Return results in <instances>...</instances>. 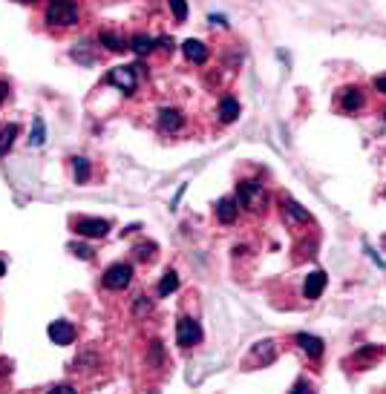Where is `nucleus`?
<instances>
[{
	"instance_id": "4468645a",
	"label": "nucleus",
	"mask_w": 386,
	"mask_h": 394,
	"mask_svg": "<svg viewBox=\"0 0 386 394\" xmlns=\"http://www.w3.org/2000/svg\"><path fill=\"white\" fill-rule=\"evenodd\" d=\"M236 118H240V101L234 95H222L219 98V121L222 124H231Z\"/></svg>"
},
{
	"instance_id": "6ab92c4d",
	"label": "nucleus",
	"mask_w": 386,
	"mask_h": 394,
	"mask_svg": "<svg viewBox=\"0 0 386 394\" xmlns=\"http://www.w3.org/2000/svg\"><path fill=\"white\" fill-rule=\"evenodd\" d=\"M156 47H159V43H156V38H150V35H133V38H130V49L136 52L139 58L150 55Z\"/></svg>"
},
{
	"instance_id": "20e7f679",
	"label": "nucleus",
	"mask_w": 386,
	"mask_h": 394,
	"mask_svg": "<svg viewBox=\"0 0 386 394\" xmlns=\"http://www.w3.org/2000/svg\"><path fill=\"white\" fill-rule=\"evenodd\" d=\"M72 231L84 239H104L110 233V222L101 216H78L72 219Z\"/></svg>"
},
{
	"instance_id": "7c9ffc66",
	"label": "nucleus",
	"mask_w": 386,
	"mask_h": 394,
	"mask_svg": "<svg viewBox=\"0 0 386 394\" xmlns=\"http://www.w3.org/2000/svg\"><path fill=\"white\" fill-rule=\"evenodd\" d=\"M366 253H369V256H372V262H378V265H381V268L386 270V262H383V259H381V256H378V253H375L372 248H369V245H366Z\"/></svg>"
},
{
	"instance_id": "2f4dec72",
	"label": "nucleus",
	"mask_w": 386,
	"mask_h": 394,
	"mask_svg": "<svg viewBox=\"0 0 386 394\" xmlns=\"http://www.w3.org/2000/svg\"><path fill=\"white\" fill-rule=\"evenodd\" d=\"M211 23H214V26H228V23H225V18H222V14H211Z\"/></svg>"
},
{
	"instance_id": "9b49d317",
	"label": "nucleus",
	"mask_w": 386,
	"mask_h": 394,
	"mask_svg": "<svg viewBox=\"0 0 386 394\" xmlns=\"http://www.w3.org/2000/svg\"><path fill=\"white\" fill-rule=\"evenodd\" d=\"M236 216H240V205H236V199L225 196V199L216 202V219H219L222 224H234Z\"/></svg>"
},
{
	"instance_id": "c756f323",
	"label": "nucleus",
	"mask_w": 386,
	"mask_h": 394,
	"mask_svg": "<svg viewBox=\"0 0 386 394\" xmlns=\"http://www.w3.org/2000/svg\"><path fill=\"white\" fill-rule=\"evenodd\" d=\"M375 89L381 95H386V75H381V78H375Z\"/></svg>"
},
{
	"instance_id": "c9c22d12",
	"label": "nucleus",
	"mask_w": 386,
	"mask_h": 394,
	"mask_svg": "<svg viewBox=\"0 0 386 394\" xmlns=\"http://www.w3.org/2000/svg\"><path fill=\"white\" fill-rule=\"evenodd\" d=\"M383 121H386V113H383Z\"/></svg>"
},
{
	"instance_id": "412c9836",
	"label": "nucleus",
	"mask_w": 386,
	"mask_h": 394,
	"mask_svg": "<svg viewBox=\"0 0 386 394\" xmlns=\"http://www.w3.org/2000/svg\"><path fill=\"white\" fill-rule=\"evenodd\" d=\"M176 288H179V274L176 270H165V277L159 282V297H170Z\"/></svg>"
},
{
	"instance_id": "423d86ee",
	"label": "nucleus",
	"mask_w": 386,
	"mask_h": 394,
	"mask_svg": "<svg viewBox=\"0 0 386 394\" xmlns=\"http://www.w3.org/2000/svg\"><path fill=\"white\" fill-rule=\"evenodd\" d=\"M196 343H202V325L193 316H179V323H176V345L190 348Z\"/></svg>"
},
{
	"instance_id": "393cba45",
	"label": "nucleus",
	"mask_w": 386,
	"mask_h": 394,
	"mask_svg": "<svg viewBox=\"0 0 386 394\" xmlns=\"http://www.w3.org/2000/svg\"><path fill=\"white\" fill-rule=\"evenodd\" d=\"M168 6H170L173 18L179 21V23H185V21H188V3H185V0H168Z\"/></svg>"
},
{
	"instance_id": "0eeeda50",
	"label": "nucleus",
	"mask_w": 386,
	"mask_h": 394,
	"mask_svg": "<svg viewBox=\"0 0 386 394\" xmlns=\"http://www.w3.org/2000/svg\"><path fill=\"white\" fill-rule=\"evenodd\" d=\"M277 343L274 340H260L251 345V354H248V366H271L277 360Z\"/></svg>"
},
{
	"instance_id": "7ed1b4c3",
	"label": "nucleus",
	"mask_w": 386,
	"mask_h": 394,
	"mask_svg": "<svg viewBox=\"0 0 386 394\" xmlns=\"http://www.w3.org/2000/svg\"><path fill=\"white\" fill-rule=\"evenodd\" d=\"M104 81H107L110 86H115V89H122L124 95H133L136 93V86H139V67H133V64L113 67Z\"/></svg>"
},
{
	"instance_id": "f3484780",
	"label": "nucleus",
	"mask_w": 386,
	"mask_h": 394,
	"mask_svg": "<svg viewBox=\"0 0 386 394\" xmlns=\"http://www.w3.org/2000/svg\"><path fill=\"white\" fill-rule=\"evenodd\" d=\"M98 47H104L107 52H124V49H130V40H124L122 35H115V32H101L98 35Z\"/></svg>"
},
{
	"instance_id": "6e6552de",
	"label": "nucleus",
	"mask_w": 386,
	"mask_h": 394,
	"mask_svg": "<svg viewBox=\"0 0 386 394\" xmlns=\"http://www.w3.org/2000/svg\"><path fill=\"white\" fill-rule=\"evenodd\" d=\"M156 124H159V132H165V135L179 132L185 127V113L176 107H161L156 115Z\"/></svg>"
},
{
	"instance_id": "a878e982",
	"label": "nucleus",
	"mask_w": 386,
	"mask_h": 394,
	"mask_svg": "<svg viewBox=\"0 0 386 394\" xmlns=\"http://www.w3.org/2000/svg\"><path fill=\"white\" fill-rule=\"evenodd\" d=\"M150 308H153L150 297H136V314H139V316H141V314H150Z\"/></svg>"
},
{
	"instance_id": "473e14b6",
	"label": "nucleus",
	"mask_w": 386,
	"mask_h": 394,
	"mask_svg": "<svg viewBox=\"0 0 386 394\" xmlns=\"http://www.w3.org/2000/svg\"><path fill=\"white\" fill-rule=\"evenodd\" d=\"M52 391H61V394H67V391H72V386H67V383H61V386H52Z\"/></svg>"
},
{
	"instance_id": "cd10ccee",
	"label": "nucleus",
	"mask_w": 386,
	"mask_h": 394,
	"mask_svg": "<svg viewBox=\"0 0 386 394\" xmlns=\"http://www.w3.org/2000/svg\"><path fill=\"white\" fill-rule=\"evenodd\" d=\"M9 93H12V86H9V81H0V107H3V101L9 98Z\"/></svg>"
},
{
	"instance_id": "f8f14e48",
	"label": "nucleus",
	"mask_w": 386,
	"mask_h": 394,
	"mask_svg": "<svg viewBox=\"0 0 386 394\" xmlns=\"http://www.w3.org/2000/svg\"><path fill=\"white\" fill-rule=\"evenodd\" d=\"M182 52H185V58L190 60V64H199V67H202L205 60H207V55H211V52H207V47H205L202 40H193V38L182 43Z\"/></svg>"
},
{
	"instance_id": "c85d7f7f",
	"label": "nucleus",
	"mask_w": 386,
	"mask_h": 394,
	"mask_svg": "<svg viewBox=\"0 0 386 394\" xmlns=\"http://www.w3.org/2000/svg\"><path fill=\"white\" fill-rule=\"evenodd\" d=\"M156 43H159V47L165 49V52H173V38H159Z\"/></svg>"
},
{
	"instance_id": "aec40b11",
	"label": "nucleus",
	"mask_w": 386,
	"mask_h": 394,
	"mask_svg": "<svg viewBox=\"0 0 386 394\" xmlns=\"http://www.w3.org/2000/svg\"><path fill=\"white\" fill-rule=\"evenodd\" d=\"M18 132H21V127L18 124H6L3 130H0V159H3L9 150H12V144H14V139H18Z\"/></svg>"
},
{
	"instance_id": "2eb2a0df",
	"label": "nucleus",
	"mask_w": 386,
	"mask_h": 394,
	"mask_svg": "<svg viewBox=\"0 0 386 394\" xmlns=\"http://www.w3.org/2000/svg\"><path fill=\"white\" fill-rule=\"evenodd\" d=\"M294 343L300 345L303 351L308 354V357H315V360H317V357L323 354V348H326L320 337H315V334H306V331H303V334H297V337H294Z\"/></svg>"
},
{
	"instance_id": "dca6fc26",
	"label": "nucleus",
	"mask_w": 386,
	"mask_h": 394,
	"mask_svg": "<svg viewBox=\"0 0 386 394\" xmlns=\"http://www.w3.org/2000/svg\"><path fill=\"white\" fill-rule=\"evenodd\" d=\"M283 213L291 219V222H300V224H308L311 222V213L294 199H283Z\"/></svg>"
},
{
	"instance_id": "9d476101",
	"label": "nucleus",
	"mask_w": 386,
	"mask_h": 394,
	"mask_svg": "<svg viewBox=\"0 0 386 394\" xmlns=\"http://www.w3.org/2000/svg\"><path fill=\"white\" fill-rule=\"evenodd\" d=\"M326 274L323 270H311V274L306 277V285H303V297L308 299V302H315V299H320L323 297V291H326Z\"/></svg>"
},
{
	"instance_id": "39448f33",
	"label": "nucleus",
	"mask_w": 386,
	"mask_h": 394,
	"mask_svg": "<svg viewBox=\"0 0 386 394\" xmlns=\"http://www.w3.org/2000/svg\"><path fill=\"white\" fill-rule=\"evenodd\" d=\"M101 282L107 291H124V288H130V282H133V268L127 262H113L107 270H104Z\"/></svg>"
},
{
	"instance_id": "f257e3e1",
	"label": "nucleus",
	"mask_w": 386,
	"mask_h": 394,
	"mask_svg": "<svg viewBox=\"0 0 386 394\" xmlns=\"http://www.w3.org/2000/svg\"><path fill=\"white\" fill-rule=\"evenodd\" d=\"M43 23L52 29H72L81 23V6L76 0H49L43 9Z\"/></svg>"
},
{
	"instance_id": "f704fd0d",
	"label": "nucleus",
	"mask_w": 386,
	"mask_h": 394,
	"mask_svg": "<svg viewBox=\"0 0 386 394\" xmlns=\"http://www.w3.org/2000/svg\"><path fill=\"white\" fill-rule=\"evenodd\" d=\"M18 3H23V6H29V3H38V0H18Z\"/></svg>"
},
{
	"instance_id": "1a4fd4ad",
	"label": "nucleus",
	"mask_w": 386,
	"mask_h": 394,
	"mask_svg": "<svg viewBox=\"0 0 386 394\" xmlns=\"http://www.w3.org/2000/svg\"><path fill=\"white\" fill-rule=\"evenodd\" d=\"M47 337L55 345H72V343H76V337H78V331H76V325H72L69 320H55L47 328Z\"/></svg>"
},
{
	"instance_id": "bb28decb",
	"label": "nucleus",
	"mask_w": 386,
	"mask_h": 394,
	"mask_svg": "<svg viewBox=\"0 0 386 394\" xmlns=\"http://www.w3.org/2000/svg\"><path fill=\"white\" fill-rule=\"evenodd\" d=\"M69 251L76 256H81V259H93V248H87V245H72Z\"/></svg>"
},
{
	"instance_id": "4be33fe9",
	"label": "nucleus",
	"mask_w": 386,
	"mask_h": 394,
	"mask_svg": "<svg viewBox=\"0 0 386 394\" xmlns=\"http://www.w3.org/2000/svg\"><path fill=\"white\" fill-rule=\"evenodd\" d=\"M43 141H47V124H43V118L38 115L32 132H29V147H41Z\"/></svg>"
},
{
	"instance_id": "a211bd4d",
	"label": "nucleus",
	"mask_w": 386,
	"mask_h": 394,
	"mask_svg": "<svg viewBox=\"0 0 386 394\" xmlns=\"http://www.w3.org/2000/svg\"><path fill=\"white\" fill-rule=\"evenodd\" d=\"M72 178H76V185H87V181L93 178V167H90V161H87L84 156L72 159Z\"/></svg>"
},
{
	"instance_id": "72a5a7b5",
	"label": "nucleus",
	"mask_w": 386,
	"mask_h": 394,
	"mask_svg": "<svg viewBox=\"0 0 386 394\" xmlns=\"http://www.w3.org/2000/svg\"><path fill=\"white\" fill-rule=\"evenodd\" d=\"M3 274H6V262H3V259H0V277H3Z\"/></svg>"
},
{
	"instance_id": "ddd939ff",
	"label": "nucleus",
	"mask_w": 386,
	"mask_h": 394,
	"mask_svg": "<svg viewBox=\"0 0 386 394\" xmlns=\"http://www.w3.org/2000/svg\"><path fill=\"white\" fill-rule=\"evenodd\" d=\"M340 107H343V113H358L363 107V93L358 86H346L340 93Z\"/></svg>"
},
{
	"instance_id": "5701e85b",
	"label": "nucleus",
	"mask_w": 386,
	"mask_h": 394,
	"mask_svg": "<svg viewBox=\"0 0 386 394\" xmlns=\"http://www.w3.org/2000/svg\"><path fill=\"white\" fill-rule=\"evenodd\" d=\"M90 49H93L90 43H78V47L72 49L69 55H72V60H78V64H87V67H90V64H95V55H93Z\"/></svg>"
},
{
	"instance_id": "f03ea898",
	"label": "nucleus",
	"mask_w": 386,
	"mask_h": 394,
	"mask_svg": "<svg viewBox=\"0 0 386 394\" xmlns=\"http://www.w3.org/2000/svg\"><path fill=\"white\" fill-rule=\"evenodd\" d=\"M236 205L251 210V213L265 210V190L260 181H240V185H236Z\"/></svg>"
},
{
	"instance_id": "b1692460",
	"label": "nucleus",
	"mask_w": 386,
	"mask_h": 394,
	"mask_svg": "<svg viewBox=\"0 0 386 394\" xmlns=\"http://www.w3.org/2000/svg\"><path fill=\"white\" fill-rule=\"evenodd\" d=\"M136 259H141V262H153L156 259V245L153 242H144V245H136Z\"/></svg>"
}]
</instances>
